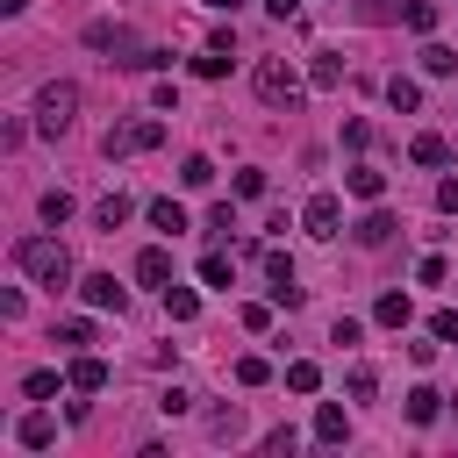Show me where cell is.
I'll return each mask as SVG.
<instances>
[{"label":"cell","mask_w":458,"mask_h":458,"mask_svg":"<svg viewBox=\"0 0 458 458\" xmlns=\"http://www.w3.org/2000/svg\"><path fill=\"white\" fill-rule=\"evenodd\" d=\"M14 265L36 279V286H72V250L57 236H21L14 243Z\"/></svg>","instance_id":"obj_1"},{"label":"cell","mask_w":458,"mask_h":458,"mask_svg":"<svg viewBox=\"0 0 458 458\" xmlns=\"http://www.w3.org/2000/svg\"><path fill=\"white\" fill-rule=\"evenodd\" d=\"M250 86H258V100H265V107H279V114H293V107H301V93H308V86H301V72H293L286 57H258Z\"/></svg>","instance_id":"obj_2"},{"label":"cell","mask_w":458,"mask_h":458,"mask_svg":"<svg viewBox=\"0 0 458 458\" xmlns=\"http://www.w3.org/2000/svg\"><path fill=\"white\" fill-rule=\"evenodd\" d=\"M72 114H79V86H72V79H50V86L36 93V129H43V136H64Z\"/></svg>","instance_id":"obj_3"},{"label":"cell","mask_w":458,"mask_h":458,"mask_svg":"<svg viewBox=\"0 0 458 458\" xmlns=\"http://www.w3.org/2000/svg\"><path fill=\"white\" fill-rule=\"evenodd\" d=\"M157 143H165V122H157V114L114 122V129L100 136V150H107V157H136V150H157Z\"/></svg>","instance_id":"obj_4"},{"label":"cell","mask_w":458,"mask_h":458,"mask_svg":"<svg viewBox=\"0 0 458 458\" xmlns=\"http://www.w3.org/2000/svg\"><path fill=\"white\" fill-rule=\"evenodd\" d=\"M86 43H93V50H114V64H129V72H143V57H150V43H136L122 21H93Z\"/></svg>","instance_id":"obj_5"},{"label":"cell","mask_w":458,"mask_h":458,"mask_svg":"<svg viewBox=\"0 0 458 458\" xmlns=\"http://www.w3.org/2000/svg\"><path fill=\"white\" fill-rule=\"evenodd\" d=\"M301 229L329 243V236L344 229V200H336V193H308V208H301Z\"/></svg>","instance_id":"obj_6"},{"label":"cell","mask_w":458,"mask_h":458,"mask_svg":"<svg viewBox=\"0 0 458 458\" xmlns=\"http://www.w3.org/2000/svg\"><path fill=\"white\" fill-rule=\"evenodd\" d=\"M14 444H21V451H50V444H57V422H50L43 408H29V415L14 422Z\"/></svg>","instance_id":"obj_7"},{"label":"cell","mask_w":458,"mask_h":458,"mask_svg":"<svg viewBox=\"0 0 458 458\" xmlns=\"http://www.w3.org/2000/svg\"><path fill=\"white\" fill-rule=\"evenodd\" d=\"M136 279H143V286H172V250H165V243L136 250Z\"/></svg>","instance_id":"obj_8"},{"label":"cell","mask_w":458,"mask_h":458,"mask_svg":"<svg viewBox=\"0 0 458 458\" xmlns=\"http://www.w3.org/2000/svg\"><path fill=\"white\" fill-rule=\"evenodd\" d=\"M79 293H86V308H122V301H129V293L114 286V272H86Z\"/></svg>","instance_id":"obj_9"},{"label":"cell","mask_w":458,"mask_h":458,"mask_svg":"<svg viewBox=\"0 0 458 458\" xmlns=\"http://www.w3.org/2000/svg\"><path fill=\"white\" fill-rule=\"evenodd\" d=\"M64 379H72V386H79V394H100V386H107V358H93V351H79V358H72V372H64Z\"/></svg>","instance_id":"obj_10"},{"label":"cell","mask_w":458,"mask_h":458,"mask_svg":"<svg viewBox=\"0 0 458 458\" xmlns=\"http://www.w3.org/2000/svg\"><path fill=\"white\" fill-rule=\"evenodd\" d=\"M344 437H351V415H344L336 401H322V408H315V444H344Z\"/></svg>","instance_id":"obj_11"},{"label":"cell","mask_w":458,"mask_h":458,"mask_svg":"<svg viewBox=\"0 0 458 458\" xmlns=\"http://www.w3.org/2000/svg\"><path fill=\"white\" fill-rule=\"evenodd\" d=\"M351 236H358L365 250H379V243H394V215H386V208H372V215H365V222H358Z\"/></svg>","instance_id":"obj_12"},{"label":"cell","mask_w":458,"mask_h":458,"mask_svg":"<svg viewBox=\"0 0 458 458\" xmlns=\"http://www.w3.org/2000/svg\"><path fill=\"white\" fill-rule=\"evenodd\" d=\"M344 186H351L358 200H379V193H386V172H372V165H351V172H344Z\"/></svg>","instance_id":"obj_13"},{"label":"cell","mask_w":458,"mask_h":458,"mask_svg":"<svg viewBox=\"0 0 458 458\" xmlns=\"http://www.w3.org/2000/svg\"><path fill=\"white\" fill-rule=\"evenodd\" d=\"M143 215H150V229H165V236H179V229H186V208H179L172 193H165V200H150Z\"/></svg>","instance_id":"obj_14"},{"label":"cell","mask_w":458,"mask_h":458,"mask_svg":"<svg viewBox=\"0 0 458 458\" xmlns=\"http://www.w3.org/2000/svg\"><path fill=\"white\" fill-rule=\"evenodd\" d=\"M422 72H429V79H451V72H458V50H451V43H422Z\"/></svg>","instance_id":"obj_15"},{"label":"cell","mask_w":458,"mask_h":458,"mask_svg":"<svg viewBox=\"0 0 458 458\" xmlns=\"http://www.w3.org/2000/svg\"><path fill=\"white\" fill-rule=\"evenodd\" d=\"M386 107H394V114H415V107H422V86H415V79H386Z\"/></svg>","instance_id":"obj_16"},{"label":"cell","mask_w":458,"mask_h":458,"mask_svg":"<svg viewBox=\"0 0 458 458\" xmlns=\"http://www.w3.org/2000/svg\"><path fill=\"white\" fill-rule=\"evenodd\" d=\"M437 415H444V394L437 386H415L408 394V422H437Z\"/></svg>","instance_id":"obj_17"},{"label":"cell","mask_w":458,"mask_h":458,"mask_svg":"<svg viewBox=\"0 0 458 458\" xmlns=\"http://www.w3.org/2000/svg\"><path fill=\"white\" fill-rule=\"evenodd\" d=\"M408 157H415V165H444V157H451V143H444V136H429V129H422V136H415V143H408Z\"/></svg>","instance_id":"obj_18"},{"label":"cell","mask_w":458,"mask_h":458,"mask_svg":"<svg viewBox=\"0 0 458 458\" xmlns=\"http://www.w3.org/2000/svg\"><path fill=\"white\" fill-rule=\"evenodd\" d=\"M129 215H136V208H129V193H107V200L93 208V222H100V229H122Z\"/></svg>","instance_id":"obj_19"},{"label":"cell","mask_w":458,"mask_h":458,"mask_svg":"<svg viewBox=\"0 0 458 458\" xmlns=\"http://www.w3.org/2000/svg\"><path fill=\"white\" fill-rule=\"evenodd\" d=\"M165 315H172V322H193V315H200V293H186V286H165Z\"/></svg>","instance_id":"obj_20"},{"label":"cell","mask_w":458,"mask_h":458,"mask_svg":"<svg viewBox=\"0 0 458 458\" xmlns=\"http://www.w3.org/2000/svg\"><path fill=\"white\" fill-rule=\"evenodd\" d=\"M401 21H408L415 36H429V29H437V0H408V7H401Z\"/></svg>","instance_id":"obj_21"},{"label":"cell","mask_w":458,"mask_h":458,"mask_svg":"<svg viewBox=\"0 0 458 458\" xmlns=\"http://www.w3.org/2000/svg\"><path fill=\"white\" fill-rule=\"evenodd\" d=\"M308 79H315V86H336V79H344V57H336V50H315Z\"/></svg>","instance_id":"obj_22"},{"label":"cell","mask_w":458,"mask_h":458,"mask_svg":"<svg viewBox=\"0 0 458 458\" xmlns=\"http://www.w3.org/2000/svg\"><path fill=\"white\" fill-rule=\"evenodd\" d=\"M386 329H408V293H379V308H372Z\"/></svg>","instance_id":"obj_23"},{"label":"cell","mask_w":458,"mask_h":458,"mask_svg":"<svg viewBox=\"0 0 458 458\" xmlns=\"http://www.w3.org/2000/svg\"><path fill=\"white\" fill-rule=\"evenodd\" d=\"M57 344H64V351H86V344H93V322H86V315L57 322Z\"/></svg>","instance_id":"obj_24"},{"label":"cell","mask_w":458,"mask_h":458,"mask_svg":"<svg viewBox=\"0 0 458 458\" xmlns=\"http://www.w3.org/2000/svg\"><path fill=\"white\" fill-rule=\"evenodd\" d=\"M43 222H50V229H57V222H72V193H64V186H50V193H43Z\"/></svg>","instance_id":"obj_25"},{"label":"cell","mask_w":458,"mask_h":458,"mask_svg":"<svg viewBox=\"0 0 458 458\" xmlns=\"http://www.w3.org/2000/svg\"><path fill=\"white\" fill-rule=\"evenodd\" d=\"M200 286H222V293H229V258H222V250L200 258Z\"/></svg>","instance_id":"obj_26"},{"label":"cell","mask_w":458,"mask_h":458,"mask_svg":"<svg viewBox=\"0 0 458 458\" xmlns=\"http://www.w3.org/2000/svg\"><path fill=\"white\" fill-rule=\"evenodd\" d=\"M286 386H293V394H315V386H322V372H315L308 358H293V365H286Z\"/></svg>","instance_id":"obj_27"},{"label":"cell","mask_w":458,"mask_h":458,"mask_svg":"<svg viewBox=\"0 0 458 458\" xmlns=\"http://www.w3.org/2000/svg\"><path fill=\"white\" fill-rule=\"evenodd\" d=\"M21 394H29V401H50V394H57V372H50V365H36V372L21 379Z\"/></svg>","instance_id":"obj_28"},{"label":"cell","mask_w":458,"mask_h":458,"mask_svg":"<svg viewBox=\"0 0 458 458\" xmlns=\"http://www.w3.org/2000/svg\"><path fill=\"white\" fill-rule=\"evenodd\" d=\"M179 179H186V186H193V193H200V186H208V179H215V165H208V157H200V150H193V157H186V165H179Z\"/></svg>","instance_id":"obj_29"},{"label":"cell","mask_w":458,"mask_h":458,"mask_svg":"<svg viewBox=\"0 0 458 458\" xmlns=\"http://www.w3.org/2000/svg\"><path fill=\"white\" fill-rule=\"evenodd\" d=\"M379 394V372L372 365H351V401H372Z\"/></svg>","instance_id":"obj_30"},{"label":"cell","mask_w":458,"mask_h":458,"mask_svg":"<svg viewBox=\"0 0 458 458\" xmlns=\"http://www.w3.org/2000/svg\"><path fill=\"white\" fill-rule=\"evenodd\" d=\"M193 72H200V79H222V72H229V50L208 43V57H193Z\"/></svg>","instance_id":"obj_31"},{"label":"cell","mask_w":458,"mask_h":458,"mask_svg":"<svg viewBox=\"0 0 458 458\" xmlns=\"http://www.w3.org/2000/svg\"><path fill=\"white\" fill-rule=\"evenodd\" d=\"M236 379H243V386H265L272 365H265V358H236Z\"/></svg>","instance_id":"obj_32"},{"label":"cell","mask_w":458,"mask_h":458,"mask_svg":"<svg viewBox=\"0 0 458 458\" xmlns=\"http://www.w3.org/2000/svg\"><path fill=\"white\" fill-rule=\"evenodd\" d=\"M429 336H437V344H458V315L437 308V315H429Z\"/></svg>","instance_id":"obj_33"},{"label":"cell","mask_w":458,"mask_h":458,"mask_svg":"<svg viewBox=\"0 0 458 458\" xmlns=\"http://www.w3.org/2000/svg\"><path fill=\"white\" fill-rule=\"evenodd\" d=\"M229 229H236V215H229V200H222V208H208V236H229Z\"/></svg>","instance_id":"obj_34"},{"label":"cell","mask_w":458,"mask_h":458,"mask_svg":"<svg viewBox=\"0 0 458 458\" xmlns=\"http://www.w3.org/2000/svg\"><path fill=\"white\" fill-rule=\"evenodd\" d=\"M358 336H365V329H358V322H351V315H336V329H329V344H344V351H351V344H358Z\"/></svg>","instance_id":"obj_35"},{"label":"cell","mask_w":458,"mask_h":458,"mask_svg":"<svg viewBox=\"0 0 458 458\" xmlns=\"http://www.w3.org/2000/svg\"><path fill=\"white\" fill-rule=\"evenodd\" d=\"M265 7H272L279 21H286V14H301V0H265Z\"/></svg>","instance_id":"obj_36"},{"label":"cell","mask_w":458,"mask_h":458,"mask_svg":"<svg viewBox=\"0 0 458 458\" xmlns=\"http://www.w3.org/2000/svg\"><path fill=\"white\" fill-rule=\"evenodd\" d=\"M21 7H29V0H0V14H21Z\"/></svg>","instance_id":"obj_37"},{"label":"cell","mask_w":458,"mask_h":458,"mask_svg":"<svg viewBox=\"0 0 458 458\" xmlns=\"http://www.w3.org/2000/svg\"><path fill=\"white\" fill-rule=\"evenodd\" d=\"M208 7H215V14H236V0H208Z\"/></svg>","instance_id":"obj_38"}]
</instances>
